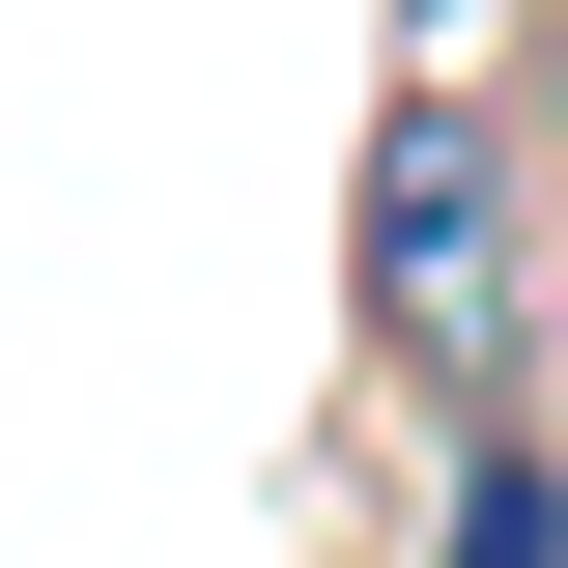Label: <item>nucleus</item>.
I'll list each match as a JSON object with an SVG mask.
<instances>
[{
	"label": "nucleus",
	"instance_id": "1",
	"mask_svg": "<svg viewBox=\"0 0 568 568\" xmlns=\"http://www.w3.org/2000/svg\"><path fill=\"white\" fill-rule=\"evenodd\" d=\"M369 342L455 369V398L511 369V142L484 114H398V142H369Z\"/></svg>",
	"mask_w": 568,
	"mask_h": 568
},
{
	"label": "nucleus",
	"instance_id": "2",
	"mask_svg": "<svg viewBox=\"0 0 568 568\" xmlns=\"http://www.w3.org/2000/svg\"><path fill=\"white\" fill-rule=\"evenodd\" d=\"M455 568H568V484H540V455H455Z\"/></svg>",
	"mask_w": 568,
	"mask_h": 568
}]
</instances>
